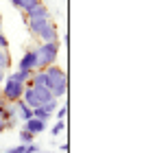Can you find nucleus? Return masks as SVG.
<instances>
[{"label":"nucleus","mask_w":142,"mask_h":153,"mask_svg":"<svg viewBox=\"0 0 142 153\" xmlns=\"http://www.w3.org/2000/svg\"><path fill=\"white\" fill-rule=\"evenodd\" d=\"M35 53H37V70H44L48 66H55L57 55H59V42L42 44L39 48H35Z\"/></svg>","instance_id":"obj_1"},{"label":"nucleus","mask_w":142,"mask_h":153,"mask_svg":"<svg viewBox=\"0 0 142 153\" xmlns=\"http://www.w3.org/2000/svg\"><path fill=\"white\" fill-rule=\"evenodd\" d=\"M24 90H26L24 83L11 79V76L7 74V79H4V83H2V88H0V92H2V99H4L7 103H16V101L22 99Z\"/></svg>","instance_id":"obj_2"},{"label":"nucleus","mask_w":142,"mask_h":153,"mask_svg":"<svg viewBox=\"0 0 142 153\" xmlns=\"http://www.w3.org/2000/svg\"><path fill=\"white\" fill-rule=\"evenodd\" d=\"M44 74H46V79H48V90H53L55 85H59V83L68 81L66 72H63L59 66H48V68H44Z\"/></svg>","instance_id":"obj_3"},{"label":"nucleus","mask_w":142,"mask_h":153,"mask_svg":"<svg viewBox=\"0 0 142 153\" xmlns=\"http://www.w3.org/2000/svg\"><path fill=\"white\" fill-rule=\"evenodd\" d=\"M18 70H28V72H35L37 70V53L33 51H26L22 55V59L18 61Z\"/></svg>","instance_id":"obj_4"},{"label":"nucleus","mask_w":142,"mask_h":153,"mask_svg":"<svg viewBox=\"0 0 142 153\" xmlns=\"http://www.w3.org/2000/svg\"><path fill=\"white\" fill-rule=\"evenodd\" d=\"M24 131L37 136V134H42V131H46V123L37 120V118H28V120H24Z\"/></svg>","instance_id":"obj_5"},{"label":"nucleus","mask_w":142,"mask_h":153,"mask_svg":"<svg viewBox=\"0 0 142 153\" xmlns=\"http://www.w3.org/2000/svg\"><path fill=\"white\" fill-rule=\"evenodd\" d=\"M37 18H51L46 2H39V4H35L33 9L26 11V20H37Z\"/></svg>","instance_id":"obj_6"},{"label":"nucleus","mask_w":142,"mask_h":153,"mask_svg":"<svg viewBox=\"0 0 142 153\" xmlns=\"http://www.w3.org/2000/svg\"><path fill=\"white\" fill-rule=\"evenodd\" d=\"M51 22H53L51 18H37V20H28V31H31L33 35L37 37L39 33L44 31V29H46L48 24H51Z\"/></svg>","instance_id":"obj_7"},{"label":"nucleus","mask_w":142,"mask_h":153,"mask_svg":"<svg viewBox=\"0 0 142 153\" xmlns=\"http://www.w3.org/2000/svg\"><path fill=\"white\" fill-rule=\"evenodd\" d=\"M37 37L42 39V44H48V42H59V35H57V26L51 22V24H48L46 29L37 35Z\"/></svg>","instance_id":"obj_8"},{"label":"nucleus","mask_w":142,"mask_h":153,"mask_svg":"<svg viewBox=\"0 0 142 153\" xmlns=\"http://www.w3.org/2000/svg\"><path fill=\"white\" fill-rule=\"evenodd\" d=\"M13 105H16V114H18V118H20L22 123H24V120H28V118H33V109L28 107L22 99H20V101H16Z\"/></svg>","instance_id":"obj_9"},{"label":"nucleus","mask_w":142,"mask_h":153,"mask_svg":"<svg viewBox=\"0 0 142 153\" xmlns=\"http://www.w3.org/2000/svg\"><path fill=\"white\" fill-rule=\"evenodd\" d=\"M31 88H33L35 99L39 101V105H44L46 101H51V99H53V94H51V90H48V88H42V85H31Z\"/></svg>","instance_id":"obj_10"},{"label":"nucleus","mask_w":142,"mask_h":153,"mask_svg":"<svg viewBox=\"0 0 142 153\" xmlns=\"http://www.w3.org/2000/svg\"><path fill=\"white\" fill-rule=\"evenodd\" d=\"M9 2H11L13 7H18L20 11H24V13H26L28 9H33L35 4H39L42 0H9Z\"/></svg>","instance_id":"obj_11"},{"label":"nucleus","mask_w":142,"mask_h":153,"mask_svg":"<svg viewBox=\"0 0 142 153\" xmlns=\"http://www.w3.org/2000/svg\"><path fill=\"white\" fill-rule=\"evenodd\" d=\"M9 76H11V79H16V81H20V83H24V85H26V83L31 81L33 72H28V70H18V72H11Z\"/></svg>","instance_id":"obj_12"},{"label":"nucleus","mask_w":142,"mask_h":153,"mask_svg":"<svg viewBox=\"0 0 142 153\" xmlns=\"http://www.w3.org/2000/svg\"><path fill=\"white\" fill-rule=\"evenodd\" d=\"M66 92H68V81H63V83H59V85H55V88L51 90V94H53V99H55V101H59Z\"/></svg>","instance_id":"obj_13"},{"label":"nucleus","mask_w":142,"mask_h":153,"mask_svg":"<svg viewBox=\"0 0 142 153\" xmlns=\"http://www.w3.org/2000/svg\"><path fill=\"white\" fill-rule=\"evenodd\" d=\"M11 64V57H9V51L7 48H0V70H7Z\"/></svg>","instance_id":"obj_14"},{"label":"nucleus","mask_w":142,"mask_h":153,"mask_svg":"<svg viewBox=\"0 0 142 153\" xmlns=\"http://www.w3.org/2000/svg\"><path fill=\"white\" fill-rule=\"evenodd\" d=\"M35 142V136L33 134H28V131H20V144H33Z\"/></svg>","instance_id":"obj_15"},{"label":"nucleus","mask_w":142,"mask_h":153,"mask_svg":"<svg viewBox=\"0 0 142 153\" xmlns=\"http://www.w3.org/2000/svg\"><path fill=\"white\" fill-rule=\"evenodd\" d=\"M42 107H44V109H46V112H48V114H51V116H53V114L57 112V107H59V103H57L55 99H51V101H46V103H44V105H42Z\"/></svg>","instance_id":"obj_16"},{"label":"nucleus","mask_w":142,"mask_h":153,"mask_svg":"<svg viewBox=\"0 0 142 153\" xmlns=\"http://www.w3.org/2000/svg\"><path fill=\"white\" fill-rule=\"evenodd\" d=\"M63 129H66V120H57L55 127H53V136H59Z\"/></svg>","instance_id":"obj_17"},{"label":"nucleus","mask_w":142,"mask_h":153,"mask_svg":"<svg viewBox=\"0 0 142 153\" xmlns=\"http://www.w3.org/2000/svg\"><path fill=\"white\" fill-rule=\"evenodd\" d=\"M57 120H66V114H68V105L63 103V107H57Z\"/></svg>","instance_id":"obj_18"},{"label":"nucleus","mask_w":142,"mask_h":153,"mask_svg":"<svg viewBox=\"0 0 142 153\" xmlns=\"http://www.w3.org/2000/svg\"><path fill=\"white\" fill-rule=\"evenodd\" d=\"M24 149H26V144H16V147L7 149V153H24Z\"/></svg>","instance_id":"obj_19"},{"label":"nucleus","mask_w":142,"mask_h":153,"mask_svg":"<svg viewBox=\"0 0 142 153\" xmlns=\"http://www.w3.org/2000/svg\"><path fill=\"white\" fill-rule=\"evenodd\" d=\"M24 153H42V149L37 147V144H26V149H24Z\"/></svg>","instance_id":"obj_20"},{"label":"nucleus","mask_w":142,"mask_h":153,"mask_svg":"<svg viewBox=\"0 0 142 153\" xmlns=\"http://www.w3.org/2000/svg\"><path fill=\"white\" fill-rule=\"evenodd\" d=\"M4 129H9V123H7V118H4V116H0V134H2Z\"/></svg>","instance_id":"obj_21"},{"label":"nucleus","mask_w":142,"mask_h":153,"mask_svg":"<svg viewBox=\"0 0 142 153\" xmlns=\"http://www.w3.org/2000/svg\"><path fill=\"white\" fill-rule=\"evenodd\" d=\"M7 46H9V39L4 37V33H2V31H0V48H7Z\"/></svg>","instance_id":"obj_22"},{"label":"nucleus","mask_w":142,"mask_h":153,"mask_svg":"<svg viewBox=\"0 0 142 153\" xmlns=\"http://www.w3.org/2000/svg\"><path fill=\"white\" fill-rule=\"evenodd\" d=\"M4 79H7V72H4V70H0V88H2V83H4Z\"/></svg>","instance_id":"obj_23"},{"label":"nucleus","mask_w":142,"mask_h":153,"mask_svg":"<svg viewBox=\"0 0 142 153\" xmlns=\"http://www.w3.org/2000/svg\"><path fill=\"white\" fill-rule=\"evenodd\" d=\"M42 153H51V151H42ZM59 153H61V151H59Z\"/></svg>","instance_id":"obj_24"}]
</instances>
